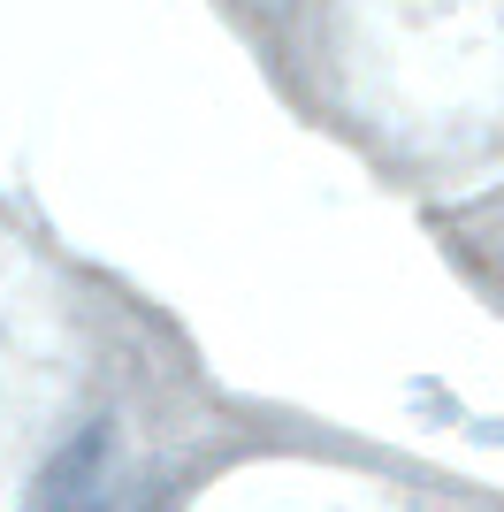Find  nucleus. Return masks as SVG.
I'll return each instance as SVG.
<instances>
[{"label": "nucleus", "instance_id": "obj_1", "mask_svg": "<svg viewBox=\"0 0 504 512\" xmlns=\"http://www.w3.org/2000/svg\"><path fill=\"white\" fill-rule=\"evenodd\" d=\"M100 467H107V421H92L77 444L39 474V512H92V505H100V497H92Z\"/></svg>", "mask_w": 504, "mask_h": 512}]
</instances>
